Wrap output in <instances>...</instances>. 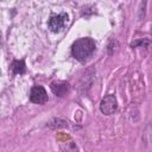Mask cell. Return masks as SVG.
<instances>
[{
  "instance_id": "4",
  "label": "cell",
  "mask_w": 152,
  "mask_h": 152,
  "mask_svg": "<svg viewBox=\"0 0 152 152\" xmlns=\"http://www.w3.org/2000/svg\"><path fill=\"white\" fill-rule=\"evenodd\" d=\"M30 100L33 103H45L48 101V94L42 86H34L30 91Z\"/></svg>"
},
{
  "instance_id": "2",
  "label": "cell",
  "mask_w": 152,
  "mask_h": 152,
  "mask_svg": "<svg viewBox=\"0 0 152 152\" xmlns=\"http://www.w3.org/2000/svg\"><path fill=\"white\" fill-rule=\"evenodd\" d=\"M68 21H69V17L66 13L52 14L49 19V28L52 32H59L66 26Z\"/></svg>"
},
{
  "instance_id": "5",
  "label": "cell",
  "mask_w": 152,
  "mask_h": 152,
  "mask_svg": "<svg viewBox=\"0 0 152 152\" xmlns=\"http://www.w3.org/2000/svg\"><path fill=\"white\" fill-rule=\"evenodd\" d=\"M50 88L53 94H56L58 96H64L68 93L69 84L66 82H53V83H51Z\"/></svg>"
},
{
  "instance_id": "6",
  "label": "cell",
  "mask_w": 152,
  "mask_h": 152,
  "mask_svg": "<svg viewBox=\"0 0 152 152\" xmlns=\"http://www.w3.org/2000/svg\"><path fill=\"white\" fill-rule=\"evenodd\" d=\"M11 68H12L13 74H15V75H21V74H24L25 70H26L24 61H14V62L12 63Z\"/></svg>"
},
{
  "instance_id": "3",
  "label": "cell",
  "mask_w": 152,
  "mask_h": 152,
  "mask_svg": "<svg viewBox=\"0 0 152 152\" xmlns=\"http://www.w3.org/2000/svg\"><path fill=\"white\" fill-rule=\"evenodd\" d=\"M116 108H118V102H116V99L114 95H107L101 100L100 109L103 114H106V115L113 114L116 110Z\"/></svg>"
},
{
  "instance_id": "1",
  "label": "cell",
  "mask_w": 152,
  "mask_h": 152,
  "mask_svg": "<svg viewBox=\"0 0 152 152\" xmlns=\"http://www.w3.org/2000/svg\"><path fill=\"white\" fill-rule=\"evenodd\" d=\"M95 51V42L91 38H80L77 39L71 48V53L72 56L80 61L84 62L88 59Z\"/></svg>"
}]
</instances>
